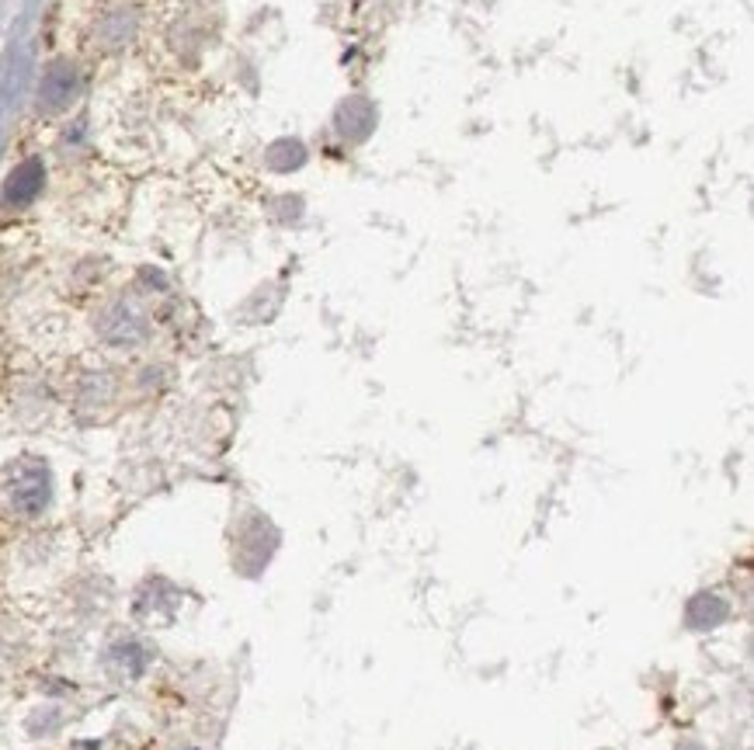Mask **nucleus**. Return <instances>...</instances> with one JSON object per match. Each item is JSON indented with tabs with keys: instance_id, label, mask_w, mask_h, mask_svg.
Wrapping results in <instances>:
<instances>
[{
	"instance_id": "nucleus-2",
	"label": "nucleus",
	"mask_w": 754,
	"mask_h": 750,
	"mask_svg": "<svg viewBox=\"0 0 754 750\" xmlns=\"http://www.w3.org/2000/svg\"><path fill=\"white\" fill-rule=\"evenodd\" d=\"M674 750H706V747H703L699 740H682V743H678Z\"/></svg>"
},
{
	"instance_id": "nucleus-1",
	"label": "nucleus",
	"mask_w": 754,
	"mask_h": 750,
	"mask_svg": "<svg viewBox=\"0 0 754 750\" xmlns=\"http://www.w3.org/2000/svg\"><path fill=\"white\" fill-rule=\"evenodd\" d=\"M730 615H733V608H730V602H727L720 591L692 594L689 602H685V612H682L685 629H692V632H716L720 626L730 622Z\"/></svg>"
}]
</instances>
